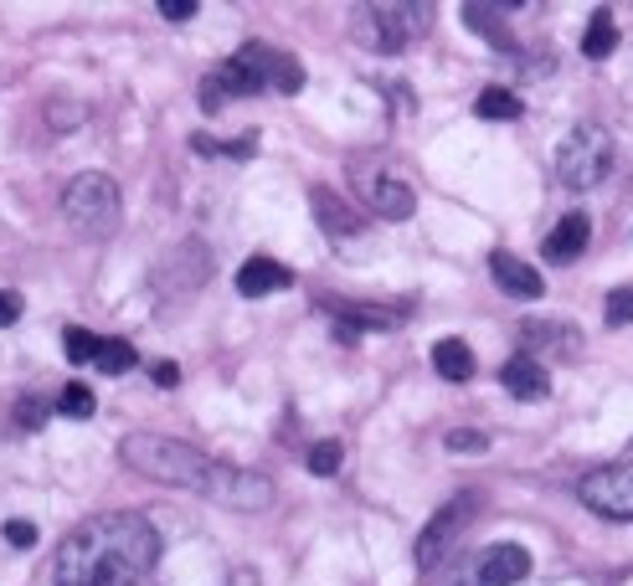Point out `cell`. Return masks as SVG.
Wrapping results in <instances>:
<instances>
[{"mask_svg": "<svg viewBox=\"0 0 633 586\" xmlns=\"http://www.w3.org/2000/svg\"><path fill=\"white\" fill-rule=\"evenodd\" d=\"M577 499L603 520H633V448L613 464L592 468L588 479L577 483Z\"/></svg>", "mask_w": 633, "mask_h": 586, "instance_id": "obj_6", "label": "cell"}, {"mask_svg": "<svg viewBox=\"0 0 633 586\" xmlns=\"http://www.w3.org/2000/svg\"><path fill=\"white\" fill-rule=\"evenodd\" d=\"M62 412V417H73V422H88L93 412H98V396H93L83 381H67V386L57 391V402H52Z\"/></svg>", "mask_w": 633, "mask_h": 586, "instance_id": "obj_19", "label": "cell"}, {"mask_svg": "<svg viewBox=\"0 0 633 586\" xmlns=\"http://www.w3.org/2000/svg\"><path fill=\"white\" fill-rule=\"evenodd\" d=\"M315 211H319V222L330 226V237H340V226H350V232H356V216H350L346 206L335 211V195L330 191H315Z\"/></svg>", "mask_w": 633, "mask_h": 586, "instance_id": "obj_26", "label": "cell"}, {"mask_svg": "<svg viewBox=\"0 0 633 586\" xmlns=\"http://www.w3.org/2000/svg\"><path fill=\"white\" fill-rule=\"evenodd\" d=\"M160 561V530L139 510H108L73 525L52 561V586H139Z\"/></svg>", "mask_w": 633, "mask_h": 586, "instance_id": "obj_1", "label": "cell"}, {"mask_svg": "<svg viewBox=\"0 0 633 586\" xmlns=\"http://www.w3.org/2000/svg\"><path fill=\"white\" fill-rule=\"evenodd\" d=\"M191 145H197L201 155H238V160H242V155H253V150H257V135H242V139H232V145H222V139H207V135H197V139H191Z\"/></svg>", "mask_w": 633, "mask_h": 586, "instance_id": "obj_27", "label": "cell"}, {"mask_svg": "<svg viewBox=\"0 0 633 586\" xmlns=\"http://www.w3.org/2000/svg\"><path fill=\"white\" fill-rule=\"evenodd\" d=\"M520 340H526V355H536V350H557L561 361H572L577 350H582V340H577L572 324H557V319H526V330H520Z\"/></svg>", "mask_w": 633, "mask_h": 586, "instance_id": "obj_13", "label": "cell"}, {"mask_svg": "<svg viewBox=\"0 0 633 586\" xmlns=\"http://www.w3.org/2000/svg\"><path fill=\"white\" fill-rule=\"evenodd\" d=\"M588 237H592V222L582 211H567L557 222V232H546V263H577L588 253Z\"/></svg>", "mask_w": 633, "mask_h": 586, "instance_id": "obj_11", "label": "cell"}, {"mask_svg": "<svg viewBox=\"0 0 633 586\" xmlns=\"http://www.w3.org/2000/svg\"><path fill=\"white\" fill-rule=\"evenodd\" d=\"M489 273H495V284L505 288V294H515V299H541L546 294V278L530 263H520L515 253H495L489 257Z\"/></svg>", "mask_w": 633, "mask_h": 586, "instance_id": "obj_12", "label": "cell"}, {"mask_svg": "<svg viewBox=\"0 0 633 586\" xmlns=\"http://www.w3.org/2000/svg\"><path fill=\"white\" fill-rule=\"evenodd\" d=\"M160 15H166V21H191V15H197V0H160Z\"/></svg>", "mask_w": 633, "mask_h": 586, "instance_id": "obj_32", "label": "cell"}, {"mask_svg": "<svg viewBox=\"0 0 633 586\" xmlns=\"http://www.w3.org/2000/svg\"><path fill=\"white\" fill-rule=\"evenodd\" d=\"M294 284V273L284 263H273V257H247L238 273V294L242 299H263V294H284Z\"/></svg>", "mask_w": 633, "mask_h": 586, "instance_id": "obj_14", "label": "cell"}, {"mask_svg": "<svg viewBox=\"0 0 633 586\" xmlns=\"http://www.w3.org/2000/svg\"><path fill=\"white\" fill-rule=\"evenodd\" d=\"M608 324H613V330L633 324V288H613V294H608Z\"/></svg>", "mask_w": 633, "mask_h": 586, "instance_id": "obj_28", "label": "cell"}, {"mask_svg": "<svg viewBox=\"0 0 633 586\" xmlns=\"http://www.w3.org/2000/svg\"><path fill=\"white\" fill-rule=\"evenodd\" d=\"M489 443H484L479 433H468V427H458V433H449V452H484Z\"/></svg>", "mask_w": 633, "mask_h": 586, "instance_id": "obj_30", "label": "cell"}, {"mask_svg": "<svg viewBox=\"0 0 633 586\" xmlns=\"http://www.w3.org/2000/svg\"><path fill=\"white\" fill-rule=\"evenodd\" d=\"M464 26H474L484 36L489 46H515V36H510V26H505V11L499 6H484V0H468L464 11Z\"/></svg>", "mask_w": 633, "mask_h": 586, "instance_id": "obj_15", "label": "cell"}, {"mask_svg": "<svg viewBox=\"0 0 633 586\" xmlns=\"http://www.w3.org/2000/svg\"><path fill=\"white\" fill-rule=\"evenodd\" d=\"M155 386H181V365L160 361V365H155Z\"/></svg>", "mask_w": 633, "mask_h": 586, "instance_id": "obj_33", "label": "cell"}, {"mask_svg": "<svg viewBox=\"0 0 633 586\" xmlns=\"http://www.w3.org/2000/svg\"><path fill=\"white\" fill-rule=\"evenodd\" d=\"M226 586H257V572H253V566H238V572H232V582H226Z\"/></svg>", "mask_w": 633, "mask_h": 586, "instance_id": "obj_34", "label": "cell"}, {"mask_svg": "<svg viewBox=\"0 0 633 586\" xmlns=\"http://www.w3.org/2000/svg\"><path fill=\"white\" fill-rule=\"evenodd\" d=\"M608 170H613V135H608L603 124H577L572 135L561 139V150H557L561 185H572V191H592V185L608 181Z\"/></svg>", "mask_w": 633, "mask_h": 586, "instance_id": "obj_5", "label": "cell"}, {"mask_svg": "<svg viewBox=\"0 0 633 586\" xmlns=\"http://www.w3.org/2000/svg\"><path fill=\"white\" fill-rule=\"evenodd\" d=\"M46 412H52V396H21L11 417H15V427H27V433H36V427L46 422Z\"/></svg>", "mask_w": 633, "mask_h": 586, "instance_id": "obj_25", "label": "cell"}, {"mask_svg": "<svg viewBox=\"0 0 633 586\" xmlns=\"http://www.w3.org/2000/svg\"><path fill=\"white\" fill-rule=\"evenodd\" d=\"M397 315H387V309H340V340H356V330H392Z\"/></svg>", "mask_w": 633, "mask_h": 586, "instance_id": "obj_20", "label": "cell"}, {"mask_svg": "<svg viewBox=\"0 0 633 586\" xmlns=\"http://www.w3.org/2000/svg\"><path fill=\"white\" fill-rule=\"evenodd\" d=\"M371 201H377V211L387 216V222H408L412 206H418V195H412L402 181H387V175L371 181Z\"/></svg>", "mask_w": 633, "mask_h": 586, "instance_id": "obj_16", "label": "cell"}, {"mask_svg": "<svg viewBox=\"0 0 633 586\" xmlns=\"http://www.w3.org/2000/svg\"><path fill=\"white\" fill-rule=\"evenodd\" d=\"M93 365H98L104 376H124V371L135 365V345H129V340H98V355H93Z\"/></svg>", "mask_w": 633, "mask_h": 586, "instance_id": "obj_22", "label": "cell"}, {"mask_svg": "<svg viewBox=\"0 0 633 586\" xmlns=\"http://www.w3.org/2000/svg\"><path fill=\"white\" fill-rule=\"evenodd\" d=\"M433 365L443 381H468L474 376V350L464 340H437L433 345Z\"/></svg>", "mask_w": 633, "mask_h": 586, "instance_id": "obj_17", "label": "cell"}, {"mask_svg": "<svg viewBox=\"0 0 633 586\" xmlns=\"http://www.w3.org/2000/svg\"><path fill=\"white\" fill-rule=\"evenodd\" d=\"M340 464H346L340 437H325V443H315V448H309V473H315V479H330V473H340Z\"/></svg>", "mask_w": 633, "mask_h": 586, "instance_id": "obj_23", "label": "cell"}, {"mask_svg": "<svg viewBox=\"0 0 633 586\" xmlns=\"http://www.w3.org/2000/svg\"><path fill=\"white\" fill-rule=\"evenodd\" d=\"M474 510H479V494H458V499H449V504H443L433 520H428V530H422L418 545H412V556H418L422 572L443 566V556H449L453 541L464 535V525L474 520Z\"/></svg>", "mask_w": 633, "mask_h": 586, "instance_id": "obj_7", "label": "cell"}, {"mask_svg": "<svg viewBox=\"0 0 633 586\" xmlns=\"http://www.w3.org/2000/svg\"><path fill=\"white\" fill-rule=\"evenodd\" d=\"M119 458L135 473L155 483H170V489H186V494H201L222 510H238V514H257L273 504V483L253 468H238V464H222V458H207L201 448L191 443H176V437H160V433H129L119 443Z\"/></svg>", "mask_w": 633, "mask_h": 586, "instance_id": "obj_2", "label": "cell"}, {"mask_svg": "<svg viewBox=\"0 0 633 586\" xmlns=\"http://www.w3.org/2000/svg\"><path fill=\"white\" fill-rule=\"evenodd\" d=\"M361 21L377 26V31H366V42L377 46V52H402V46L412 42L408 21H418V11H408V6H366Z\"/></svg>", "mask_w": 633, "mask_h": 586, "instance_id": "obj_9", "label": "cell"}, {"mask_svg": "<svg viewBox=\"0 0 633 586\" xmlns=\"http://www.w3.org/2000/svg\"><path fill=\"white\" fill-rule=\"evenodd\" d=\"M62 350H67V361L73 365H93V355H98V334H88L83 324H67V330H62Z\"/></svg>", "mask_w": 633, "mask_h": 586, "instance_id": "obj_24", "label": "cell"}, {"mask_svg": "<svg viewBox=\"0 0 633 586\" xmlns=\"http://www.w3.org/2000/svg\"><path fill=\"white\" fill-rule=\"evenodd\" d=\"M263 88L299 93L304 88V67L294 57H284V52H273V46L247 42L238 57H226L222 67L201 83V108L217 114V108L232 104V98H253V93H263Z\"/></svg>", "mask_w": 633, "mask_h": 586, "instance_id": "obj_3", "label": "cell"}, {"mask_svg": "<svg viewBox=\"0 0 633 586\" xmlns=\"http://www.w3.org/2000/svg\"><path fill=\"white\" fill-rule=\"evenodd\" d=\"M0 535H6V545H15V551H31V545H36V525H31V520H6Z\"/></svg>", "mask_w": 633, "mask_h": 586, "instance_id": "obj_29", "label": "cell"}, {"mask_svg": "<svg viewBox=\"0 0 633 586\" xmlns=\"http://www.w3.org/2000/svg\"><path fill=\"white\" fill-rule=\"evenodd\" d=\"M474 108H479V119H495V124H499V119H505V124L520 119V98H515L510 88H484Z\"/></svg>", "mask_w": 633, "mask_h": 586, "instance_id": "obj_21", "label": "cell"}, {"mask_svg": "<svg viewBox=\"0 0 633 586\" xmlns=\"http://www.w3.org/2000/svg\"><path fill=\"white\" fill-rule=\"evenodd\" d=\"M530 576V551L526 545H489L474 561H464V572L449 586H515Z\"/></svg>", "mask_w": 633, "mask_h": 586, "instance_id": "obj_8", "label": "cell"}, {"mask_svg": "<svg viewBox=\"0 0 633 586\" xmlns=\"http://www.w3.org/2000/svg\"><path fill=\"white\" fill-rule=\"evenodd\" d=\"M582 52H588L592 62H603V57L619 52V26H613V15H608V11H598L588 21V31H582Z\"/></svg>", "mask_w": 633, "mask_h": 586, "instance_id": "obj_18", "label": "cell"}, {"mask_svg": "<svg viewBox=\"0 0 633 586\" xmlns=\"http://www.w3.org/2000/svg\"><path fill=\"white\" fill-rule=\"evenodd\" d=\"M21 309H27V299H21V294H11V288H0V330H6V324H15V319H21Z\"/></svg>", "mask_w": 633, "mask_h": 586, "instance_id": "obj_31", "label": "cell"}, {"mask_svg": "<svg viewBox=\"0 0 633 586\" xmlns=\"http://www.w3.org/2000/svg\"><path fill=\"white\" fill-rule=\"evenodd\" d=\"M62 216L73 232L83 237H114V226H119L124 206H119V185L108 181L104 170H83L73 175V185L62 191Z\"/></svg>", "mask_w": 633, "mask_h": 586, "instance_id": "obj_4", "label": "cell"}, {"mask_svg": "<svg viewBox=\"0 0 633 586\" xmlns=\"http://www.w3.org/2000/svg\"><path fill=\"white\" fill-rule=\"evenodd\" d=\"M499 381H505V391L520 396V402H546V396H551V376H546V365L536 361V355H510L505 371H499Z\"/></svg>", "mask_w": 633, "mask_h": 586, "instance_id": "obj_10", "label": "cell"}]
</instances>
